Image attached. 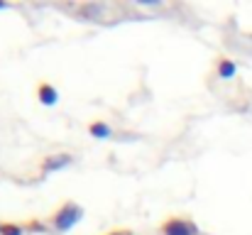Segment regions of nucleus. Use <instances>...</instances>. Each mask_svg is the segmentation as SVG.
<instances>
[{"mask_svg": "<svg viewBox=\"0 0 252 235\" xmlns=\"http://www.w3.org/2000/svg\"><path fill=\"white\" fill-rule=\"evenodd\" d=\"M235 74H238L235 62H230V59H220V62H218V76L220 78H225V81H228V78H233Z\"/></svg>", "mask_w": 252, "mask_h": 235, "instance_id": "423d86ee", "label": "nucleus"}, {"mask_svg": "<svg viewBox=\"0 0 252 235\" xmlns=\"http://www.w3.org/2000/svg\"><path fill=\"white\" fill-rule=\"evenodd\" d=\"M5 7H7V5H5V2H2V0H0V10H5Z\"/></svg>", "mask_w": 252, "mask_h": 235, "instance_id": "9d476101", "label": "nucleus"}, {"mask_svg": "<svg viewBox=\"0 0 252 235\" xmlns=\"http://www.w3.org/2000/svg\"><path fill=\"white\" fill-rule=\"evenodd\" d=\"M88 133H91V137H95V140H110V137H113V128H110L108 123H103V120L91 123Z\"/></svg>", "mask_w": 252, "mask_h": 235, "instance_id": "39448f33", "label": "nucleus"}, {"mask_svg": "<svg viewBox=\"0 0 252 235\" xmlns=\"http://www.w3.org/2000/svg\"><path fill=\"white\" fill-rule=\"evenodd\" d=\"M162 233L164 235H198L196 223L186 221V218H171L162 226Z\"/></svg>", "mask_w": 252, "mask_h": 235, "instance_id": "f03ea898", "label": "nucleus"}, {"mask_svg": "<svg viewBox=\"0 0 252 235\" xmlns=\"http://www.w3.org/2000/svg\"><path fill=\"white\" fill-rule=\"evenodd\" d=\"M69 164H71V155H54V157H49V159H44L42 169H44V174H52V171L66 169Z\"/></svg>", "mask_w": 252, "mask_h": 235, "instance_id": "7ed1b4c3", "label": "nucleus"}, {"mask_svg": "<svg viewBox=\"0 0 252 235\" xmlns=\"http://www.w3.org/2000/svg\"><path fill=\"white\" fill-rule=\"evenodd\" d=\"M30 231H47V228H44L42 223H32V226H30Z\"/></svg>", "mask_w": 252, "mask_h": 235, "instance_id": "1a4fd4ad", "label": "nucleus"}, {"mask_svg": "<svg viewBox=\"0 0 252 235\" xmlns=\"http://www.w3.org/2000/svg\"><path fill=\"white\" fill-rule=\"evenodd\" d=\"M84 218V208L79 203H64L57 213H54V228L59 233H69L79 221Z\"/></svg>", "mask_w": 252, "mask_h": 235, "instance_id": "f257e3e1", "label": "nucleus"}, {"mask_svg": "<svg viewBox=\"0 0 252 235\" xmlns=\"http://www.w3.org/2000/svg\"><path fill=\"white\" fill-rule=\"evenodd\" d=\"M37 98H39L42 105H57V101H59V91H57L52 83H39V88H37Z\"/></svg>", "mask_w": 252, "mask_h": 235, "instance_id": "20e7f679", "label": "nucleus"}, {"mask_svg": "<svg viewBox=\"0 0 252 235\" xmlns=\"http://www.w3.org/2000/svg\"><path fill=\"white\" fill-rule=\"evenodd\" d=\"M103 12H105L103 5H84L81 7V15L88 17V20H98V17H103Z\"/></svg>", "mask_w": 252, "mask_h": 235, "instance_id": "0eeeda50", "label": "nucleus"}, {"mask_svg": "<svg viewBox=\"0 0 252 235\" xmlns=\"http://www.w3.org/2000/svg\"><path fill=\"white\" fill-rule=\"evenodd\" d=\"M0 235H22V226H10V223L5 226L2 223L0 226Z\"/></svg>", "mask_w": 252, "mask_h": 235, "instance_id": "6e6552de", "label": "nucleus"}]
</instances>
